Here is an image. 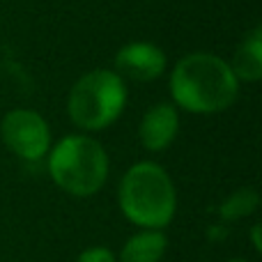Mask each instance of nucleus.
Returning <instances> with one entry per match:
<instances>
[{
  "instance_id": "obj_3",
  "label": "nucleus",
  "mask_w": 262,
  "mask_h": 262,
  "mask_svg": "<svg viewBox=\"0 0 262 262\" xmlns=\"http://www.w3.org/2000/svg\"><path fill=\"white\" fill-rule=\"evenodd\" d=\"M49 175L64 193L95 195L108 177V154L90 136H64L49 157Z\"/></svg>"
},
{
  "instance_id": "obj_1",
  "label": "nucleus",
  "mask_w": 262,
  "mask_h": 262,
  "mask_svg": "<svg viewBox=\"0 0 262 262\" xmlns=\"http://www.w3.org/2000/svg\"><path fill=\"white\" fill-rule=\"evenodd\" d=\"M237 78L226 60L212 53H191L170 76L172 99L191 113H219L237 97Z\"/></svg>"
},
{
  "instance_id": "obj_12",
  "label": "nucleus",
  "mask_w": 262,
  "mask_h": 262,
  "mask_svg": "<svg viewBox=\"0 0 262 262\" xmlns=\"http://www.w3.org/2000/svg\"><path fill=\"white\" fill-rule=\"evenodd\" d=\"M251 237H253V249L255 251H262V242H260V223H255L251 228Z\"/></svg>"
},
{
  "instance_id": "obj_5",
  "label": "nucleus",
  "mask_w": 262,
  "mask_h": 262,
  "mask_svg": "<svg viewBox=\"0 0 262 262\" xmlns=\"http://www.w3.org/2000/svg\"><path fill=\"white\" fill-rule=\"evenodd\" d=\"M3 140L16 157L26 161H39L51 145V131L46 120L35 111L16 108L5 115L0 124Z\"/></svg>"
},
{
  "instance_id": "obj_4",
  "label": "nucleus",
  "mask_w": 262,
  "mask_h": 262,
  "mask_svg": "<svg viewBox=\"0 0 262 262\" xmlns=\"http://www.w3.org/2000/svg\"><path fill=\"white\" fill-rule=\"evenodd\" d=\"M127 104V88L120 74L108 69L90 72L69 92V118L74 124L99 131L113 124Z\"/></svg>"
},
{
  "instance_id": "obj_7",
  "label": "nucleus",
  "mask_w": 262,
  "mask_h": 262,
  "mask_svg": "<svg viewBox=\"0 0 262 262\" xmlns=\"http://www.w3.org/2000/svg\"><path fill=\"white\" fill-rule=\"evenodd\" d=\"M177 129H180L177 111L170 104H159L149 108L140 122V143L149 152H161L175 140Z\"/></svg>"
},
{
  "instance_id": "obj_13",
  "label": "nucleus",
  "mask_w": 262,
  "mask_h": 262,
  "mask_svg": "<svg viewBox=\"0 0 262 262\" xmlns=\"http://www.w3.org/2000/svg\"><path fill=\"white\" fill-rule=\"evenodd\" d=\"M230 262H246V260H242V258H235V260H230Z\"/></svg>"
},
{
  "instance_id": "obj_11",
  "label": "nucleus",
  "mask_w": 262,
  "mask_h": 262,
  "mask_svg": "<svg viewBox=\"0 0 262 262\" xmlns=\"http://www.w3.org/2000/svg\"><path fill=\"white\" fill-rule=\"evenodd\" d=\"M76 262H118V255L108 246H90V249L81 251Z\"/></svg>"
},
{
  "instance_id": "obj_9",
  "label": "nucleus",
  "mask_w": 262,
  "mask_h": 262,
  "mask_svg": "<svg viewBox=\"0 0 262 262\" xmlns=\"http://www.w3.org/2000/svg\"><path fill=\"white\" fill-rule=\"evenodd\" d=\"M237 81H258L262 76V39L260 30L251 32V37L237 49L235 60L230 64Z\"/></svg>"
},
{
  "instance_id": "obj_8",
  "label": "nucleus",
  "mask_w": 262,
  "mask_h": 262,
  "mask_svg": "<svg viewBox=\"0 0 262 262\" xmlns=\"http://www.w3.org/2000/svg\"><path fill=\"white\" fill-rule=\"evenodd\" d=\"M168 251L163 230H138L122 244L118 262H161Z\"/></svg>"
},
{
  "instance_id": "obj_10",
  "label": "nucleus",
  "mask_w": 262,
  "mask_h": 262,
  "mask_svg": "<svg viewBox=\"0 0 262 262\" xmlns=\"http://www.w3.org/2000/svg\"><path fill=\"white\" fill-rule=\"evenodd\" d=\"M255 207H258V193L253 189H242L221 205V216L228 219V221H237L242 216L253 214Z\"/></svg>"
},
{
  "instance_id": "obj_6",
  "label": "nucleus",
  "mask_w": 262,
  "mask_h": 262,
  "mask_svg": "<svg viewBox=\"0 0 262 262\" xmlns=\"http://www.w3.org/2000/svg\"><path fill=\"white\" fill-rule=\"evenodd\" d=\"M115 67L120 74L134 78V81H152L159 78L166 69V55L159 46L147 41H136L124 46L115 58Z\"/></svg>"
},
{
  "instance_id": "obj_2",
  "label": "nucleus",
  "mask_w": 262,
  "mask_h": 262,
  "mask_svg": "<svg viewBox=\"0 0 262 262\" xmlns=\"http://www.w3.org/2000/svg\"><path fill=\"white\" fill-rule=\"evenodd\" d=\"M118 203L124 219L140 230H163L177 212L175 184L159 163L140 161L124 172Z\"/></svg>"
}]
</instances>
